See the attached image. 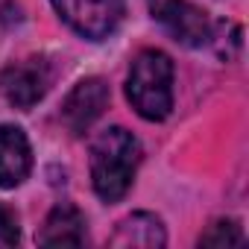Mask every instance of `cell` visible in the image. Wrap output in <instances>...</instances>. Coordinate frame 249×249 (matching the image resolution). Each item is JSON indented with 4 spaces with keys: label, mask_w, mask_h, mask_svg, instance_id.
I'll return each instance as SVG.
<instances>
[{
    "label": "cell",
    "mask_w": 249,
    "mask_h": 249,
    "mask_svg": "<svg viewBox=\"0 0 249 249\" xmlns=\"http://www.w3.org/2000/svg\"><path fill=\"white\" fill-rule=\"evenodd\" d=\"M126 97L144 120H164L173 111V62L161 50H141L126 76Z\"/></svg>",
    "instance_id": "obj_2"
},
{
    "label": "cell",
    "mask_w": 249,
    "mask_h": 249,
    "mask_svg": "<svg viewBox=\"0 0 249 249\" xmlns=\"http://www.w3.org/2000/svg\"><path fill=\"white\" fill-rule=\"evenodd\" d=\"M234 243H243V229L234 220H217L199 237V246H234Z\"/></svg>",
    "instance_id": "obj_10"
},
{
    "label": "cell",
    "mask_w": 249,
    "mask_h": 249,
    "mask_svg": "<svg viewBox=\"0 0 249 249\" xmlns=\"http://www.w3.org/2000/svg\"><path fill=\"white\" fill-rule=\"evenodd\" d=\"M111 246H132V249H161L167 243V231L164 223L150 214V211H135L129 217H123L114 229V234L108 237Z\"/></svg>",
    "instance_id": "obj_8"
},
{
    "label": "cell",
    "mask_w": 249,
    "mask_h": 249,
    "mask_svg": "<svg viewBox=\"0 0 249 249\" xmlns=\"http://www.w3.org/2000/svg\"><path fill=\"white\" fill-rule=\"evenodd\" d=\"M38 243L41 246H82L85 243V217H82V211L71 202H59L47 214V220L38 231Z\"/></svg>",
    "instance_id": "obj_9"
},
{
    "label": "cell",
    "mask_w": 249,
    "mask_h": 249,
    "mask_svg": "<svg viewBox=\"0 0 249 249\" xmlns=\"http://www.w3.org/2000/svg\"><path fill=\"white\" fill-rule=\"evenodd\" d=\"M141 164L138 138L123 129L108 126L91 144V185L103 202H117L126 196L135 182V170Z\"/></svg>",
    "instance_id": "obj_1"
},
{
    "label": "cell",
    "mask_w": 249,
    "mask_h": 249,
    "mask_svg": "<svg viewBox=\"0 0 249 249\" xmlns=\"http://www.w3.org/2000/svg\"><path fill=\"white\" fill-rule=\"evenodd\" d=\"M153 18L167 30V36L185 47H202L211 38L208 15L191 0H147Z\"/></svg>",
    "instance_id": "obj_5"
},
{
    "label": "cell",
    "mask_w": 249,
    "mask_h": 249,
    "mask_svg": "<svg viewBox=\"0 0 249 249\" xmlns=\"http://www.w3.org/2000/svg\"><path fill=\"white\" fill-rule=\"evenodd\" d=\"M108 85L106 79L100 76H88L82 82L73 85V91L65 97L62 103V123L73 132V135H82L91 129V123L106 111L108 106Z\"/></svg>",
    "instance_id": "obj_6"
},
{
    "label": "cell",
    "mask_w": 249,
    "mask_h": 249,
    "mask_svg": "<svg viewBox=\"0 0 249 249\" xmlns=\"http://www.w3.org/2000/svg\"><path fill=\"white\" fill-rule=\"evenodd\" d=\"M21 240V226H18V214L0 202V249H9Z\"/></svg>",
    "instance_id": "obj_11"
},
{
    "label": "cell",
    "mask_w": 249,
    "mask_h": 249,
    "mask_svg": "<svg viewBox=\"0 0 249 249\" xmlns=\"http://www.w3.org/2000/svg\"><path fill=\"white\" fill-rule=\"evenodd\" d=\"M33 170V147L21 126L0 123V188H18Z\"/></svg>",
    "instance_id": "obj_7"
},
{
    "label": "cell",
    "mask_w": 249,
    "mask_h": 249,
    "mask_svg": "<svg viewBox=\"0 0 249 249\" xmlns=\"http://www.w3.org/2000/svg\"><path fill=\"white\" fill-rule=\"evenodd\" d=\"M50 85H53V65L44 56L12 62L0 73V91L21 111H30L36 103H41Z\"/></svg>",
    "instance_id": "obj_4"
},
{
    "label": "cell",
    "mask_w": 249,
    "mask_h": 249,
    "mask_svg": "<svg viewBox=\"0 0 249 249\" xmlns=\"http://www.w3.org/2000/svg\"><path fill=\"white\" fill-rule=\"evenodd\" d=\"M59 18L82 38L103 41L108 38L126 12V0H50Z\"/></svg>",
    "instance_id": "obj_3"
}]
</instances>
